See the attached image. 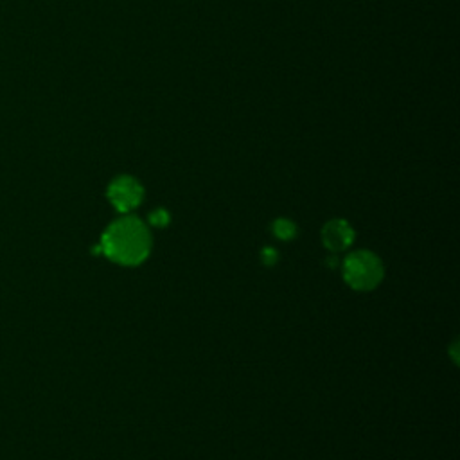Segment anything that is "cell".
I'll return each mask as SVG.
<instances>
[{"mask_svg":"<svg viewBox=\"0 0 460 460\" xmlns=\"http://www.w3.org/2000/svg\"><path fill=\"white\" fill-rule=\"evenodd\" d=\"M153 240L148 225L135 216L113 221L101 236V254L123 266H139L151 254Z\"/></svg>","mask_w":460,"mask_h":460,"instance_id":"cell-1","label":"cell"},{"mask_svg":"<svg viewBox=\"0 0 460 460\" xmlns=\"http://www.w3.org/2000/svg\"><path fill=\"white\" fill-rule=\"evenodd\" d=\"M342 275L356 292H372L382 285L385 266L374 252L356 250L342 261Z\"/></svg>","mask_w":460,"mask_h":460,"instance_id":"cell-2","label":"cell"},{"mask_svg":"<svg viewBox=\"0 0 460 460\" xmlns=\"http://www.w3.org/2000/svg\"><path fill=\"white\" fill-rule=\"evenodd\" d=\"M110 203L116 207L119 213H130V210L137 209L144 198V188L140 182L133 176H117L112 183L108 185L106 191Z\"/></svg>","mask_w":460,"mask_h":460,"instance_id":"cell-3","label":"cell"},{"mask_svg":"<svg viewBox=\"0 0 460 460\" xmlns=\"http://www.w3.org/2000/svg\"><path fill=\"white\" fill-rule=\"evenodd\" d=\"M354 241V230L345 220H331L322 228V243L331 254L347 250Z\"/></svg>","mask_w":460,"mask_h":460,"instance_id":"cell-4","label":"cell"},{"mask_svg":"<svg viewBox=\"0 0 460 460\" xmlns=\"http://www.w3.org/2000/svg\"><path fill=\"white\" fill-rule=\"evenodd\" d=\"M272 230L282 241L293 240L297 236V225L292 220H288V218H279V220L273 221Z\"/></svg>","mask_w":460,"mask_h":460,"instance_id":"cell-5","label":"cell"},{"mask_svg":"<svg viewBox=\"0 0 460 460\" xmlns=\"http://www.w3.org/2000/svg\"><path fill=\"white\" fill-rule=\"evenodd\" d=\"M150 223L153 227H165L169 223V214L164 209H157L155 213L150 214Z\"/></svg>","mask_w":460,"mask_h":460,"instance_id":"cell-6","label":"cell"},{"mask_svg":"<svg viewBox=\"0 0 460 460\" xmlns=\"http://www.w3.org/2000/svg\"><path fill=\"white\" fill-rule=\"evenodd\" d=\"M261 259L266 266H273L279 259L277 250H275V248H265V250L261 252Z\"/></svg>","mask_w":460,"mask_h":460,"instance_id":"cell-7","label":"cell"}]
</instances>
